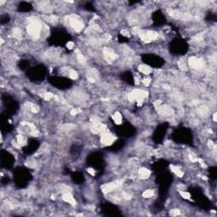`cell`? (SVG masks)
I'll use <instances>...</instances> for the list:
<instances>
[{
	"instance_id": "ac0fdd59",
	"label": "cell",
	"mask_w": 217,
	"mask_h": 217,
	"mask_svg": "<svg viewBox=\"0 0 217 217\" xmlns=\"http://www.w3.org/2000/svg\"><path fill=\"white\" fill-rule=\"evenodd\" d=\"M154 193L153 190L147 189V190H146V191L143 193V197H144V198H151V197L154 196Z\"/></svg>"
},
{
	"instance_id": "7c38bea8",
	"label": "cell",
	"mask_w": 217,
	"mask_h": 217,
	"mask_svg": "<svg viewBox=\"0 0 217 217\" xmlns=\"http://www.w3.org/2000/svg\"><path fill=\"white\" fill-rule=\"evenodd\" d=\"M138 176H139V177L141 178V179L145 180V179L148 178L149 176H150V171H149L148 169H146V168L140 169L139 171H138Z\"/></svg>"
},
{
	"instance_id": "9c48e42d",
	"label": "cell",
	"mask_w": 217,
	"mask_h": 217,
	"mask_svg": "<svg viewBox=\"0 0 217 217\" xmlns=\"http://www.w3.org/2000/svg\"><path fill=\"white\" fill-rule=\"evenodd\" d=\"M189 66L194 69H200L203 66V62L199 59L197 58H191L189 59Z\"/></svg>"
},
{
	"instance_id": "2e32d148",
	"label": "cell",
	"mask_w": 217,
	"mask_h": 217,
	"mask_svg": "<svg viewBox=\"0 0 217 217\" xmlns=\"http://www.w3.org/2000/svg\"><path fill=\"white\" fill-rule=\"evenodd\" d=\"M113 119L116 125H120L122 123V115H120L119 112H115V114L113 116Z\"/></svg>"
},
{
	"instance_id": "e0dca14e",
	"label": "cell",
	"mask_w": 217,
	"mask_h": 217,
	"mask_svg": "<svg viewBox=\"0 0 217 217\" xmlns=\"http://www.w3.org/2000/svg\"><path fill=\"white\" fill-rule=\"evenodd\" d=\"M154 20H155L154 21H155L156 23H163V21L164 20L163 14H161L160 12L155 13L154 14Z\"/></svg>"
},
{
	"instance_id": "52a82bcc",
	"label": "cell",
	"mask_w": 217,
	"mask_h": 217,
	"mask_svg": "<svg viewBox=\"0 0 217 217\" xmlns=\"http://www.w3.org/2000/svg\"><path fill=\"white\" fill-rule=\"evenodd\" d=\"M156 34H157V33L153 32H146L141 34V37H142V39H143L144 42H152L153 40L155 39L156 37H157Z\"/></svg>"
},
{
	"instance_id": "9a60e30c",
	"label": "cell",
	"mask_w": 217,
	"mask_h": 217,
	"mask_svg": "<svg viewBox=\"0 0 217 217\" xmlns=\"http://www.w3.org/2000/svg\"><path fill=\"white\" fill-rule=\"evenodd\" d=\"M63 199L66 201V202H67V203L71 204V205H75L74 203H76V201H75V199H74L73 196L70 195V193H65V194L63 195Z\"/></svg>"
},
{
	"instance_id": "d6986e66",
	"label": "cell",
	"mask_w": 217,
	"mask_h": 217,
	"mask_svg": "<svg viewBox=\"0 0 217 217\" xmlns=\"http://www.w3.org/2000/svg\"><path fill=\"white\" fill-rule=\"evenodd\" d=\"M74 180L76 181V182H82V180H83V176H82V174H76V177L74 178Z\"/></svg>"
},
{
	"instance_id": "277c9868",
	"label": "cell",
	"mask_w": 217,
	"mask_h": 217,
	"mask_svg": "<svg viewBox=\"0 0 217 217\" xmlns=\"http://www.w3.org/2000/svg\"><path fill=\"white\" fill-rule=\"evenodd\" d=\"M172 49L177 53H184L187 51V45L184 42L181 40H176L172 44Z\"/></svg>"
},
{
	"instance_id": "30bf717a",
	"label": "cell",
	"mask_w": 217,
	"mask_h": 217,
	"mask_svg": "<svg viewBox=\"0 0 217 217\" xmlns=\"http://www.w3.org/2000/svg\"><path fill=\"white\" fill-rule=\"evenodd\" d=\"M138 70L142 74H144L145 76H148L149 74L152 73L153 71V68H151L150 66H148L147 65H141L138 66Z\"/></svg>"
},
{
	"instance_id": "8fae6325",
	"label": "cell",
	"mask_w": 217,
	"mask_h": 217,
	"mask_svg": "<svg viewBox=\"0 0 217 217\" xmlns=\"http://www.w3.org/2000/svg\"><path fill=\"white\" fill-rule=\"evenodd\" d=\"M70 25H71V26H72L76 31H77V32H80V31L83 28V24H82V22L80 21V20H76H76H75V19L71 20V21H70Z\"/></svg>"
},
{
	"instance_id": "ba28073f",
	"label": "cell",
	"mask_w": 217,
	"mask_h": 217,
	"mask_svg": "<svg viewBox=\"0 0 217 217\" xmlns=\"http://www.w3.org/2000/svg\"><path fill=\"white\" fill-rule=\"evenodd\" d=\"M2 164L4 165L5 162H8V167L12 165L13 158L12 155L10 154H8V152H2Z\"/></svg>"
},
{
	"instance_id": "5bb4252c",
	"label": "cell",
	"mask_w": 217,
	"mask_h": 217,
	"mask_svg": "<svg viewBox=\"0 0 217 217\" xmlns=\"http://www.w3.org/2000/svg\"><path fill=\"white\" fill-rule=\"evenodd\" d=\"M19 9H20L21 11L26 12V11H29V10L32 9V5L29 4V3L23 2V3H21V4L19 5Z\"/></svg>"
},
{
	"instance_id": "8992f818",
	"label": "cell",
	"mask_w": 217,
	"mask_h": 217,
	"mask_svg": "<svg viewBox=\"0 0 217 217\" xmlns=\"http://www.w3.org/2000/svg\"><path fill=\"white\" fill-rule=\"evenodd\" d=\"M40 30H41V27L37 23H32L28 26L29 34L34 37H37L39 36Z\"/></svg>"
},
{
	"instance_id": "3957f363",
	"label": "cell",
	"mask_w": 217,
	"mask_h": 217,
	"mask_svg": "<svg viewBox=\"0 0 217 217\" xmlns=\"http://www.w3.org/2000/svg\"><path fill=\"white\" fill-rule=\"evenodd\" d=\"M50 82L53 84V86H56L58 87L61 88H66L68 87L70 84V81L68 80V78L64 77H53V80H50Z\"/></svg>"
},
{
	"instance_id": "ffe728a7",
	"label": "cell",
	"mask_w": 217,
	"mask_h": 217,
	"mask_svg": "<svg viewBox=\"0 0 217 217\" xmlns=\"http://www.w3.org/2000/svg\"><path fill=\"white\" fill-rule=\"evenodd\" d=\"M142 82L144 83L145 86H148L149 85V83H150V79L149 78H144V79H143L142 80Z\"/></svg>"
},
{
	"instance_id": "44dd1931",
	"label": "cell",
	"mask_w": 217,
	"mask_h": 217,
	"mask_svg": "<svg viewBox=\"0 0 217 217\" xmlns=\"http://www.w3.org/2000/svg\"><path fill=\"white\" fill-rule=\"evenodd\" d=\"M171 215H180V211H179L178 209H174V210H172L171 211Z\"/></svg>"
},
{
	"instance_id": "6da1fadb",
	"label": "cell",
	"mask_w": 217,
	"mask_h": 217,
	"mask_svg": "<svg viewBox=\"0 0 217 217\" xmlns=\"http://www.w3.org/2000/svg\"><path fill=\"white\" fill-rule=\"evenodd\" d=\"M29 76L32 77V79L35 80H42L45 76V70L43 69V67H41L39 66L38 67H35L32 70H30Z\"/></svg>"
},
{
	"instance_id": "5b68a950",
	"label": "cell",
	"mask_w": 217,
	"mask_h": 217,
	"mask_svg": "<svg viewBox=\"0 0 217 217\" xmlns=\"http://www.w3.org/2000/svg\"><path fill=\"white\" fill-rule=\"evenodd\" d=\"M115 142V136H113L109 132H103L101 136V143L104 145H112Z\"/></svg>"
},
{
	"instance_id": "7a4b0ae2",
	"label": "cell",
	"mask_w": 217,
	"mask_h": 217,
	"mask_svg": "<svg viewBox=\"0 0 217 217\" xmlns=\"http://www.w3.org/2000/svg\"><path fill=\"white\" fill-rule=\"evenodd\" d=\"M144 60H145V65H147L148 66H150L151 68H153L154 66H160L162 65V61H164L162 59H160V57L156 56V55H147L146 57H144Z\"/></svg>"
},
{
	"instance_id": "4fadbf2b",
	"label": "cell",
	"mask_w": 217,
	"mask_h": 217,
	"mask_svg": "<svg viewBox=\"0 0 217 217\" xmlns=\"http://www.w3.org/2000/svg\"><path fill=\"white\" fill-rule=\"evenodd\" d=\"M104 55H105V57L109 59V60H112V59H115V58H116V55H115V53L112 51V50H110V49H106L105 50H104Z\"/></svg>"
}]
</instances>
